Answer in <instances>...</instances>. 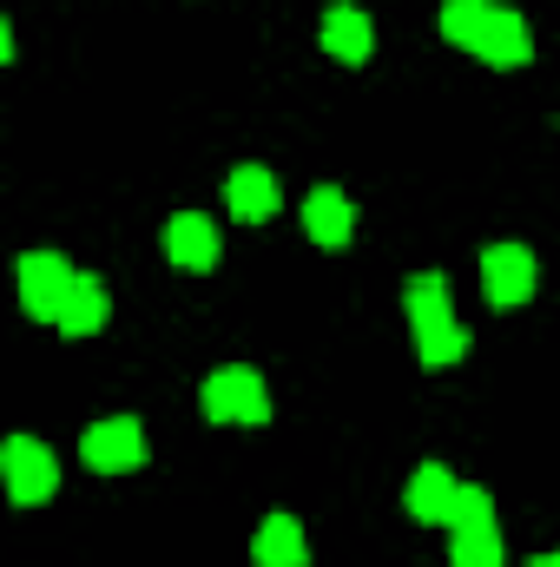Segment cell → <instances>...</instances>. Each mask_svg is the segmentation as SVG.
<instances>
[{
    "label": "cell",
    "mask_w": 560,
    "mask_h": 567,
    "mask_svg": "<svg viewBox=\"0 0 560 567\" xmlns=\"http://www.w3.org/2000/svg\"><path fill=\"white\" fill-rule=\"evenodd\" d=\"M251 555H258V567H303V561H310L297 515H265V522H258V542H251Z\"/></svg>",
    "instance_id": "cell-13"
},
{
    "label": "cell",
    "mask_w": 560,
    "mask_h": 567,
    "mask_svg": "<svg viewBox=\"0 0 560 567\" xmlns=\"http://www.w3.org/2000/svg\"><path fill=\"white\" fill-rule=\"evenodd\" d=\"M198 403H205V416H211V423H271V390H265V377H258V370H245V363L211 370Z\"/></svg>",
    "instance_id": "cell-2"
},
{
    "label": "cell",
    "mask_w": 560,
    "mask_h": 567,
    "mask_svg": "<svg viewBox=\"0 0 560 567\" xmlns=\"http://www.w3.org/2000/svg\"><path fill=\"white\" fill-rule=\"evenodd\" d=\"M403 303H409V330H416V357L422 363H455V357L468 350V330H462L455 310H448V284H442V271L409 278Z\"/></svg>",
    "instance_id": "cell-1"
},
{
    "label": "cell",
    "mask_w": 560,
    "mask_h": 567,
    "mask_svg": "<svg viewBox=\"0 0 560 567\" xmlns=\"http://www.w3.org/2000/svg\"><path fill=\"white\" fill-rule=\"evenodd\" d=\"M218 225L205 218V212H178L172 225H165V258L178 265V271H211L218 265Z\"/></svg>",
    "instance_id": "cell-7"
},
{
    "label": "cell",
    "mask_w": 560,
    "mask_h": 567,
    "mask_svg": "<svg viewBox=\"0 0 560 567\" xmlns=\"http://www.w3.org/2000/svg\"><path fill=\"white\" fill-rule=\"evenodd\" d=\"M475 522H495V495H488V488H462V495H455L448 528H475Z\"/></svg>",
    "instance_id": "cell-17"
},
{
    "label": "cell",
    "mask_w": 560,
    "mask_h": 567,
    "mask_svg": "<svg viewBox=\"0 0 560 567\" xmlns=\"http://www.w3.org/2000/svg\"><path fill=\"white\" fill-rule=\"evenodd\" d=\"M528 567H560V555H535V561H528Z\"/></svg>",
    "instance_id": "cell-18"
},
{
    "label": "cell",
    "mask_w": 560,
    "mask_h": 567,
    "mask_svg": "<svg viewBox=\"0 0 560 567\" xmlns=\"http://www.w3.org/2000/svg\"><path fill=\"white\" fill-rule=\"evenodd\" d=\"M481 290L495 310H515L535 297V251L528 245H488L481 251Z\"/></svg>",
    "instance_id": "cell-6"
},
{
    "label": "cell",
    "mask_w": 560,
    "mask_h": 567,
    "mask_svg": "<svg viewBox=\"0 0 560 567\" xmlns=\"http://www.w3.org/2000/svg\"><path fill=\"white\" fill-rule=\"evenodd\" d=\"M370 47H376L370 13H356V7H330L323 13V53L330 60H370Z\"/></svg>",
    "instance_id": "cell-12"
},
{
    "label": "cell",
    "mask_w": 560,
    "mask_h": 567,
    "mask_svg": "<svg viewBox=\"0 0 560 567\" xmlns=\"http://www.w3.org/2000/svg\"><path fill=\"white\" fill-rule=\"evenodd\" d=\"M80 455H86V468H100V475L139 468V462H145V429H139V416H106V423H93L86 435H80Z\"/></svg>",
    "instance_id": "cell-5"
},
{
    "label": "cell",
    "mask_w": 560,
    "mask_h": 567,
    "mask_svg": "<svg viewBox=\"0 0 560 567\" xmlns=\"http://www.w3.org/2000/svg\"><path fill=\"white\" fill-rule=\"evenodd\" d=\"M455 495H462V482H455L442 462H422L416 475H409V495H403V502H409L416 522H448V515H455Z\"/></svg>",
    "instance_id": "cell-11"
},
{
    "label": "cell",
    "mask_w": 560,
    "mask_h": 567,
    "mask_svg": "<svg viewBox=\"0 0 560 567\" xmlns=\"http://www.w3.org/2000/svg\"><path fill=\"white\" fill-rule=\"evenodd\" d=\"M488 66H528V53H535V33H528V20L515 13V7H495V20H488V33H481V47H475Z\"/></svg>",
    "instance_id": "cell-10"
},
{
    "label": "cell",
    "mask_w": 560,
    "mask_h": 567,
    "mask_svg": "<svg viewBox=\"0 0 560 567\" xmlns=\"http://www.w3.org/2000/svg\"><path fill=\"white\" fill-rule=\"evenodd\" d=\"M73 284H80V271H73L60 251H27V258H20V310L40 317V323H53Z\"/></svg>",
    "instance_id": "cell-4"
},
{
    "label": "cell",
    "mask_w": 560,
    "mask_h": 567,
    "mask_svg": "<svg viewBox=\"0 0 560 567\" xmlns=\"http://www.w3.org/2000/svg\"><path fill=\"white\" fill-rule=\"evenodd\" d=\"M0 475H7V495H13L20 508H40V502L60 495V462H53V449L33 442V435H7Z\"/></svg>",
    "instance_id": "cell-3"
},
{
    "label": "cell",
    "mask_w": 560,
    "mask_h": 567,
    "mask_svg": "<svg viewBox=\"0 0 560 567\" xmlns=\"http://www.w3.org/2000/svg\"><path fill=\"white\" fill-rule=\"evenodd\" d=\"M100 323H106V284L80 271V284L66 290V303H60V317H53V330H60V337H93Z\"/></svg>",
    "instance_id": "cell-14"
},
{
    "label": "cell",
    "mask_w": 560,
    "mask_h": 567,
    "mask_svg": "<svg viewBox=\"0 0 560 567\" xmlns=\"http://www.w3.org/2000/svg\"><path fill=\"white\" fill-rule=\"evenodd\" d=\"M488 20H495V0H442V40L448 47H481V33H488Z\"/></svg>",
    "instance_id": "cell-15"
},
{
    "label": "cell",
    "mask_w": 560,
    "mask_h": 567,
    "mask_svg": "<svg viewBox=\"0 0 560 567\" xmlns=\"http://www.w3.org/2000/svg\"><path fill=\"white\" fill-rule=\"evenodd\" d=\"M303 231H310L323 251H343L350 231H356V205H350L336 185H317V192L303 198Z\"/></svg>",
    "instance_id": "cell-9"
},
{
    "label": "cell",
    "mask_w": 560,
    "mask_h": 567,
    "mask_svg": "<svg viewBox=\"0 0 560 567\" xmlns=\"http://www.w3.org/2000/svg\"><path fill=\"white\" fill-rule=\"evenodd\" d=\"M225 205H231V218H245V225H271L278 205H283V192L265 165H238V172L225 178Z\"/></svg>",
    "instance_id": "cell-8"
},
{
    "label": "cell",
    "mask_w": 560,
    "mask_h": 567,
    "mask_svg": "<svg viewBox=\"0 0 560 567\" xmlns=\"http://www.w3.org/2000/svg\"><path fill=\"white\" fill-rule=\"evenodd\" d=\"M448 561H455V567H501V535H495V522L455 528V542H448Z\"/></svg>",
    "instance_id": "cell-16"
}]
</instances>
